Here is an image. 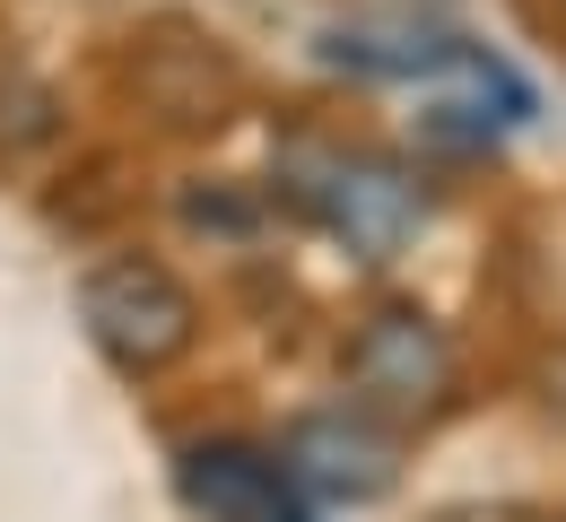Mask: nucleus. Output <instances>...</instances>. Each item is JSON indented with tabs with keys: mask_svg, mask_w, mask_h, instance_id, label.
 I'll return each mask as SVG.
<instances>
[{
	"mask_svg": "<svg viewBox=\"0 0 566 522\" xmlns=\"http://www.w3.org/2000/svg\"><path fill=\"white\" fill-rule=\"evenodd\" d=\"M287 192L332 226L357 262H392L427 226V183L375 149H323V140H305V149H287Z\"/></svg>",
	"mask_w": 566,
	"mask_h": 522,
	"instance_id": "nucleus-1",
	"label": "nucleus"
},
{
	"mask_svg": "<svg viewBox=\"0 0 566 522\" xmlns=\"http://www.w3.org/2000/svg\"><path fill=\"white\" fill-rule=\"evenodd\" d=\"M78 322H87V340L123 374H157V366H175V358L192 349L201 305H192V288H184L166 262L114 253V262H96V270L78 279Z\"/></svg>",
	"mask_w": 566,
	"mask_h": 522,
	"instance_id": "nucleus-2",
	"label": "nucleus"
},
{
	"mask_svg": "<svg viewBox=\"0 0 566 522\" xmlns=\"http://www.w3.org/2000/svg\"><path fill=\"white\" fill-rule=\"evenodd\" d=\"M340 374H349V401L366 418H436L453 401V340L419 305H384L357 322Z\"/></svg>",
	"mask_w": 566,
	"mask_h": 522,
	"instance_id": "nucleus-3",
	"label": "nucleus"
},
{
	"mask_svg": "<svg viewBox=\"0 0 566 522\" xmlns=\"http://www.w3.org/2000/svg\"><path fill=\"white\" fill-rule=\"evenodd\" d=\"M287 479H305L314 497H384L392 488V436L366 418V409H314V418H296L287 427V452H280Z\"/></svg>",
	"mask_w": 566,
	"mask_h": 522,
	"instance_id": "nucleus-4",
	"label": "nucleus"
},
{
	"mask_svg": "<svg viewBox=\"0 0 566 522\" xmlns=\"http://www.w3.org/2000/svg\"><path fill=\"white\" fill-rule=\"evenodd\" d=\"M175 479H184V505H192L201 522H280V514H287V470H280V452L235 445V436L192 445Z\"/></svg>",
	"mask_w": 566,
	"mask_h": 522,
	"instance_id": "nucleus-5",
	"label": "nucleus"
},
{
	"mask_svg": "<svg viewBox=\"0 0 566 522\" xmlns=\"http://www.w3.org/2000/svg\"><path fill=\"white\" fill-rule=\"evenodd\" d=\"M436 522H523V514H436Z\"/></svg>",
	"mask_w": 566,
	"mask_h": 522,
	"instance_id": "nucleus-6",
	"label": "nucleus"
},
{
	"mask_svg": "<svg viewBox=\"0 0 566 522\" xmlns=\"http://www.w3.org/2000/svg\"><path fill=\"white\" fill-rule=\"evenodd\" d=\"M280 522H305V514H296V505H287V514H280Z\"/></svg>",
	"mask_w": 566,
	"mask_h": 522,
	"instance_id": "nucleus-7",
	"label": "nucleus"
}]
</instances>
